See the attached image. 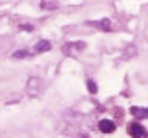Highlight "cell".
Here are the masks:
<instances>
[{"label": "cell", "instance_id": "cell-8", "mask_svg": "<svg viewBox=\"0 0 148 138\" xmlns=\"http://www.w3.org/2000/svg\"><path fill=\"white\" fill-rule=\"evenodd\" d=\"M136 53H137V50H136V47H134V45H128L126 48L123 50V57L130 59V57H133Z\"/></svg>", "mask_w": 148, "mask_h": 138}, {"label": "cell", "instance_id": "cell-5", "mask_svg": "<svg viewBox=\"0 0 148 138\" xmlns=\"http://www.w3.org/2000/svg\"><path fill=\"white\" fill-rule=\"evenodd\" d=\"M131 113L136 116V120H145V118H148V109L147 107H131L130 110Z\"/></svg>", "mask_w": 148, "mask_h": 138}, {"label": "cell", "instance_id": "cell-4", "mask_svg": "<svg viewBox=\"0 0 148 138\" xmlns=\"http://www.w3.org/2000/svg\"><path fill=\"white\" fill-rule=\"evenodd\" d=\"M98 127H100V131H101L103 133H112L115 131V124L111 120H106V118L98 123Z\"/></svg>", "mask_w": 148, "mask_h": 138}, {"label": "cell", "instance_id": "cell-3", "mask_svg": "<svg viewBox=\"0 0 148 138\" xmlns=\"http://www.w3.org/2000/svg\"><path fill=\"white\" fill-rule=\"evenodd\" d=\"M128 132H130V135H131V137H134V138L148 137L147 129L143 127L142 124H139V123H131L130 126H128Z\"/></svg>", "mask_w": 148, "mask_h": 138}, {"label": "cell", "instance_id": "cell-9", "mask_svg": "<svg viewBox=\"0 0 148 138\" xmlns=\"http://www.w3.org/2000/svg\"><path fill=\"white\" fill-rule=\"evenodd\" d=\"M86 85H87V90L92 93V95H95L98 92V87H97V84H95V81H92V79H87L86 82Z\"/></svg>", "mask_w": 148, "mask_h": 138}, {"label": "cell", "instance_id": "cell-11", "mask_svg": "<svg viewBox=\"0 0 148 138\" xmlns=\"http://www.w3.org/2000/svg\"><path fill=\"white\" fill-rule=\"evenodd\" d=\"M23 30H28V31H31V30H33V26H31V25H23Z\"/></svg>", "mask_w": 148, "mask_h": 138}, {"label": "cell", "instance_id": "cell-2", "mask_svg": "<svg viewBox=\"0 0 148 138\" xmlns=\"http://www.w3.org/2000/svg\"><path fill=\"white\" fill-rule=\"evenodd\" d=\"M41 87H42V82L39 78H30L28 82H27V93L30 96H36L41 92Z\"/></svg>", "mask_w": 148, "mask_h": 138}, {"label": "cell", "instance_id": "cell-6", "mask_svg": "<svg viewBox=\"0 0 148 138\" xmlns=\"http://www.w3.org/2000/svg\"><path fill=\"white\" fill-rule=\"evenodd\" d=\"M89 25L97 26V28L103 30V31H111V20L109 19H101L98 22H89Z\"/></svg>", "mask_w": 148, "mask_h": 138}, {"label": "cell", "instance_id": "cell-10", "mask_svg": "<svg viewBox=\"0 0 148 138\" xmlns=\"http://www.w3.org/2000/svg\"><path fill=\"white\" fill-rule=\"evenodd\" d=\"M27 56H28V51L27 50H19V51H16V53L13 54V57H16V59H23Z\"/></svg>", "mask_w": 148, "mask_h": 138}, {"label": "cell", "instance_id": "cell-7", "mask_svg": "<svg viewBox=\"0 0 148 138\" xmlns=\"http://www.w3.org/2000/svg\"><path fill=\"white\" fill-rule=\"evenodd\" d=\"M51 50V44L49 41H39L34 47V51L36 53H45V51Z\"/></svg>", "mask_w": 148, "mask_h": 138}, {"label": "cell", "instance_id": "cell-1", "mask_svg": "<svg viewBox=\"0 0 148 138\" xmlns=\"http://www.w3.org/2000/svg\"><path fill=\"white\" fill-rule=\"evenodd\" d=\"M86 48V44L84 42H69V44H66L62 47V53L66 54V56H73L75 53H78V51L84 50Z\"/></svg>", "mask_w": 148, "mask_h": 138}]
</instances>
